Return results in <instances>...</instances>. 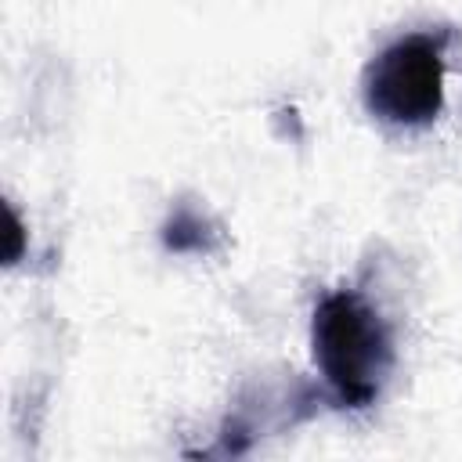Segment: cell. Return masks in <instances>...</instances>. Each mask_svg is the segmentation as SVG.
Returning a JSON list of instances; mask_svg holds the SVG:
<instances>
[{
    "label": "cell",
    "mask_w": 462,
    "mask_h": 462,
    "mask_svg": "<svg viewBox=\"0 0 462 462\" xmlns=\"http://www.w3.org/2000/svg\"><path fill=\"white\" fill-rule=\"evenodd\" d=\"M4 220H7V231H4V238H7V245H4V263H18V260H22V249H25V227H22V217L14 213L11 202L4 206Z\"/></svg>",
    "instance_id": "277c9868"
},
{
    "label": "cell",
    "mask_w": 462,
    "mask_h": 462,
    "mask_svg": "<svg viewBox=\"0 0 462 462\" xmlns=\"http://www.w3.org/2000/svg\"><path fill=\"white\" fill-rule=\"evenodd\" d=\"M217 242H220L217 224H213L206 213H199L195 206H177V209L166 217V224H162V245H166L170 253L206 256V253L217 249Z\"/></svg>",
    "instance_id": "3957f363"
},
{
    "label": "cell",
    "mask_w": 462,
    "mask_h": 462,
    "mask_svg": "<svg viewBox=\"0 0 462 462\" xmlns=\"http://www.w3.org/2000/svg\"><path fill=\"white\" fill-rule=\"evenodd\" d=\"M448 32H408L365 72V105L390 126H426L444 108Z\"/></svg>",
    "instance_id": "7a4b0ae2"
},
{
    "label": "cell",
    "mask_w": 462,
    "mask_h": 462,
    "mask_svg": "<svg viewBox=\"0 0 462 462\" xmlns=\"http://www.w3.org/2000/svg\"><path fill=\"white\" fill-rule=\"evenodd\" d=\"M310 350L328 390L346 408H368L393 368V343L379 310L350 289L328 292L314 307Z\"/></svg>",
    "instance_id": "6da1fadb"
}]
</instances>
